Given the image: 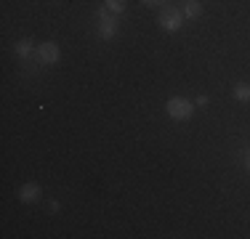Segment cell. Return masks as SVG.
Instances as JSON below:
<instances>
[{
  "mask_svg": "<svg viewBox=\"0 0 250 239\" xmlns=\"http://www.w3.org/2000/svg\"><path fill=\"white\" fill-rule=\"evenodd\" d=\"M165 112H168L170 120L184 122V120H192L194 104H192V101H187V99H181V96H170V99L165 101Z\"/></svg>",
  "mask_w": 250,
  "mask_h": 239,
  "instance_id": "1",
  "label": "cell"
},
{
  "mask_svg": "<svg viewBox=\"0 0 250 239\" xmlns=\"http://www.w3.org/2000/svg\"><path fill=\"white\" fill-rule=\"evenodd\" d=\"M184 14H181V8H176V5H163V11H160V16H157V24H160V29L163 32H178V29L184 27Z\"/></svg>",
  "mask_w": 250,
  "mask_h": 239,
  "instance_id": "2",
  "label": "cell"
},
{
  "mask_svg": "<svg viewBox=\"0 0 250 239\" xmlns=\"http://www.w3.org/2000/svg\"><path fill=\"white\" fill-rule=\"evenodd\" d=\"M96 21H99V38L101 40H112L117 35V14H112L106 5H101L96 11Z\"/></svg>",
  "mask_w": 250,
  "mask_h": 239,
  "instance_id": "3",
  "label": "cell"
},
{
  "mask_svg": "<svg viewBox=\"0 0 250 239\" xmlns=\"http://www.w3.org/2000/svg\"><path fill=\"white\" fill-rule=\"evenodd\" d=\"M35 56L40 59V64H45V67H51V64H59V59H62V51H59L56 43H40L38 45V53Z\"/></svg>",
  "mask_w": 250,
  "mask_h": 239,
  "instance_id": "4",
  "label": "cell"
},
{
  "mask_svg": "<svg viewBox=\"0 0 250 239\" xmlns=\"http://www.w3.org/2000/svg\"><path fill=\"white\" fill-rule=\"evenodd\" d=\"M16 197L29 205V202H38L40 197H43V189H40V183H24V186L16 191Z\"/></svg>",
  "mask_w": 250,
  "mask_h": 239,
  "instance_id": "5",
  "label": "cell"
},
{
  "mask_svg": "<svg viewBox=\"0 0 250 239\" xmlns=\"http://www.w3.org/2000/svg\"><path fill=\"white\" fill-rule=\"evenodd\" d=\"M181 14H184V19H197V16L202 14V3L200 0H184L181 3Z\"/></svg>",
  "mask_w": 250,
  "mask_h": 239,
  "instance_id": "6",
  "label": "cell"
},
{
  "mask_svg": "<svg viewBox=\"0 0 250 239\" xmlns=\"http://www.w3.org/2000/svg\"><path fill=\"white\" fill-rule=\"evenodd\" d=\"M14 53H16L19 59H32L38 51H35L32 40H27V38H24V40H16V43H14Z\"/></svg>",
  "mask_w": 250,
  "mask_h": 239,
  "instance_id": "7",
  "label": "cell"
},
{
  "mask_svg": "<svg viewBox=\"0 0 250 239\" xmlns=\"http://www.w3.org/2000/svg\"><path fill=\"white\" fill-rule=\"evenodd\" d=\"M234 99L242 101V104H248V101H250V85H248V82H237V85H234Z\"/></svg>",
  "mask_w": 250,
  "mask_h": 239,
  "instance_id": "8",
  "label": "cell"
},
{
  "mask_svg": "<svg viewBox=\"0 0 250 239\" xmlns=\"http://www.w3.org/2000/svg\"><path fill=\"white\" fill-rule=\"evenodd\" d=\"M104 5L112 11V14H123L128 8V0H104Z\"/></svg>",
  "mask_w": 250,
  "mask_h": 239,
  "instance_id": "9",
  "label": "cell"
},
{
  "mask_svg": "<svg viewBox=\"0 0 250 239\" xmlns=\"http://www.w3.org/2000/svg\"><path fill=\"white\" fill-rule=\"evenodd\" d=\"M141 3H144V5H152V8H157V5L163 8V5H168V0H141Z\"/></svg>",
  "mask_w": 250,
  "mask_h": 239,
  "instance_id": "10",
  "label": "cell"
},
{
  "mask_svg": "<svg viewBox=\"0 0 250 239\" xmlns=\"http://www.w3.org/2000/svg\"><path fill=\"white\" fill-rule=\"evenodd\" d=\"M194 104H197V106H205V104H208V96H197V101H194Z\"/></svg>",
  "mask_w": 250,
  "mask_h": 239,
  "instance_id": "11",
  "label": "cell"
},
{
  "mask_svg": "<svg viewBox=\"0 0 250 239\" xmlns=\"http://www.w3.org/2000/svg\"><path fill=\"white\" fill-rule=\"evenodd\" d=\"M245 167H248V173H250V152L245 154Z\"/></svg>",
  "mask_w": 250,
  "mask_h": 239,
  "instance_id": "12",
  "label": "cell"
}]
</instances>
